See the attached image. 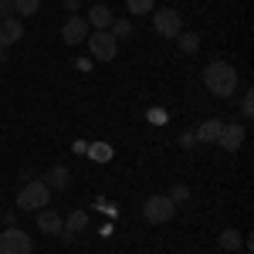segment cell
Returning <instances> with one entry per match:
<instances>
[{"label": "cell", "mask_w": 254, "mask_h": 254, "mask_svg": "<svg viewBox=\"0 0 254 254\" xmlns=\"http://www.w3.org/2000/svg\"><path fill=\"white\" fill-rule=\"evenodd\" d=\"M203 85H207V92H210V95L231 98L237 92L241 78H237L234 64H227V61H210V64L203 68Z\"/></svg>", "instance_id": "6da1fadb"}, {"label": "cell", "mask_w": 254, "mask_h": 254, "mask_svg": "<svg viewBox=\"0 0 254 254\" xmlns=\"http://www.w3.org/2000/svg\"><path fill=\"white\" fill-rule=\"evenodd\" d=\"M48 203H51V190H48L44 180H31V183L17 193V207L20 210H44Z\"/></svg>", "instance_id": "7a4b0ae2"}, {"label": "cell", "mask_w": 254, "mask_h": 254, "mask_svg": "<svg viewBox=\"0 0 254 254\" xmlns=\"http://www.w3.org/2000/svg\"><path fill=\"white\" fill-rule=\"evenodd\" d=\"M173 214H176V203L166 193H153L146 203H142V217H146L149 224H166Z\"/></svg>", "instance_id": "3957f363"}, {"label": "cell", "mask_w": 254, "mask_h": 254, "mask_svg": "<svg viewBox=\"0 0 254 254\" xmlns=\"http://www.w3.org/2000/svg\"><path fill=\"white\" fill-rule=\"evenodd\" d=\"M85 44H88V51H92V58H95V61H112L119 55V41L112 38L109 31H95V34H88Z\"/></svg>", "instance_id": "277c9868"}, {"label": "cell", "mask_w": 254, "mask_h": 254, "mask_svg": "<svg viewBox=\"0 0 254 254\" xmlns=\"http://www.w3.org/2000/svg\"><path fill=\"white\" fill-rule=\"evenodd\" d=\"M31 251H34V244L20 227H7L0 234V254H31Z\"/></svg>", "instance_id": "5b68a950"}, {"label": "cell", "mask_w": 254, "mask_h": 254, "mask_svg": "<svg viewBox=\"0 0 254 254\" xmlns=\"http://www.w3.org/2000/svg\"><path fill=\"white\" fill-rule=\"evenodd\" d=\"M153 27H156L159 38H176L180 31H183V24H180V14L170 10V7H163V10H153Z\"/></svg>", "instance_id": "8992f818"}, {"label": "cell", "mask_w": 254, "mask_h": 254, "mask_svg": "<svg viewBox=\"0 0 254 254\" xmlns=\"http://www.w3.org/2000/svg\"><path fill=\"white\" fill-rule=\"evenodd\" d=\"M85 38H88V20L85 17H75V14H71V17L61 24V41H64V44L75 48V44H81Z\"/></svg>", "instance_id": "52a82bcc"}, {"label": "cell", "mask_w": 254, "mask_h": 254, "mask_svg": "<svg viewBox=\"0 0 254 254\" xmlns=\"http://www.w3.org/2000/svg\"><path fill=\"white\" fill-rule=\"evenodd\" d=\"M217 142H220V149H224V153H237V149L244 146V126H237V122H231V126H220V136H217Z\"/></svg>", "instance_id": "ba28073f"}, {"label": "cell", "mask_w": 254, "mask_h": 254, "mask_svg": "<svg viewBox=\"0 0 254 254\" xmlns=\"http://www.w3.org/2000/svg\"><path fill=\"white\" fill-rule=\"evenodd\" d=\"M88 227V214L85 210H71V214L64 217V227H61V241H75Z\"/></svg>", "instance_id": "9c48e42d"}, {"label": "cell", "mask_w": 254, "mask_h": 254, "mask_svg": "<svg viewBox=\"0 0 254 254\" xmlns=\"http://www.w3.org/2000/svg\"><path fill=\"white\" fill-rule=\"evenodd\" d=\"M41 180L48 183L51 193H55V190H68V187H71V170H68V166H51Z\"/></svg>", "instance_id": "30bf717a"}, {"label": "cell", "mask_w": 254, "mask_h": 254, "mask_svg": "<svg viewBox=\"0 0 254 254\" xmlns=\"http://www.w3.org/2000/svg\"><path fill=\"white\" fill-rule=\"evenodd\" d=\"M24 38V24L17 17H3L0 20V48H7V44H17Z\"/></svg>", "instance_id": "8fae6325"}, {"label": "cell", "mask_w": 254, "mask_h": 254, "mask_svg": "<svg viewBox=\"0 0 254 254\" xmlns=\"http://www.w3.org/2000/svg\"><path fill=\"white\" fill-rule=\"evenodd\" d=\"M61 227H64V220H61L55 210H38V231H44V234H51V237H61Z\"/></svg>", "instance_id": "7c38bea8"}, {"label": "cell", "mask_w": 254, "mask_h": 254, "mask_svg": "<svg viewBox=\"0 0 254 254\" xmlns=\"http://www.w3.org/2000/svg\"><path fill=\"white\" fill-rule=\"evenodd\" d=\"M88 27H95V31H109V27H112V10H109V7H105V3H95V7H92V10H88Z\"/></svg>", "instance_id": "4fadbf2b"}, {"label": "cell", "mask_w": 254, "mask_h": 254, "mask_svg": "<svg viewBox=\"0 0 254 254\" xmlns=\"http://www.w3.org/2000/svg\"><path fill=\"white\" fill-rule=\"evenodd\" d=\"M220 126H224L220 119H207V122L196 129V139H200V142H217V136H220Z\"/></svg>", "instance_id": "5bb4252c"}, {"label": "cell", "mask_w": 254, "mask_h": 254, "mask_svg": "<svg viewBox=\"0 0 254 254\" xmlns=\"http://www.w3.org/2000/svg\"><path fill=\"white\" fill-rule=\"evenodd\" d=\"M176 41H180V51L183 55H196L200 51V34H193V31H180Z\"/></svg>", "instance_id": "9a60e30c"}, {"label": "cell", "mask_w": 254, "mask_h": 254, "mask_svg": "<svg viewBox=\"0 0 254 254\" xmlns=\"http://www.w3.org/2000/svg\"><path fill=\"white\" fill-rule=\"evenodd\" d=\"M41 10V0H14V14L17 17H34Z\"/></svg>", "instance_id": "2e32d148"}, {"label": "cell", "mask_w": 254, "mask_h": 254, "mask_svg": "<svg viewBox=\"0 0 254 254\" xmlns=\"http://www.w3.org/2000/svg\"><path fill=\"white\" fill-rule=\"evenodd\" d=\"M241 241H244V234H237V231H224V234H220V248H224L227 254H234L237 248H241Z\"/></svg>", "instance_id": "e0dca14e"}, {"label": "cell", "mask_w": 254, "mask_h": 254, "mask_svg": "<svg viewBox=\"0 0 254 254\" xmlns=\"http://www.w3.org/2000/svg\"><path fill=\"white\" fill-rule=\"evenodd\" d=\"M88 159H95V163H109V159H112V149H109L105 142H95V146H88Z\"/></svg>", "instance_id": "ac0fdd59"}, {"label": "cell", "mask_w": 254, "mask_h": 254, "mask_svg": "<svg viewBox=\"0 0 254 254\" xmlns=\"http://www.w3.org/2000/svg\"><path fill=\"white\" fill-rule=\"evenodd\" d=\"M109 34H112V38H129V34H132V24H129V20H112V27H109Z\"/></svg>", "instance_id": "d6986e66"}, {"label": "cell", "mask_w": 254, "mask_h": 254, "mask_svg": "<svg viewBox=\"0 0 254 254\" xmlns=\"http://www.w3.org/2000/svg\"><path fill=\"white\" fill-rule=\"evenodd\" d=\"M126 7H129V14H149L153 10V0H126Z\"/></svg>", "instance_id": "ffe728a7"}, {"label": "cell", "mask_w": 254, "mask_h": 254, "mask_svg": "<svg viewBox=\"0 0 254 254\" xmlns=\"http://www.w3.org/2000/svg\"><path fill=\"white\" fill-rule=\"evenodd\" d=\"M170 200H173V203H183V200H190V190H187V187H183V183H176L173 190H170Z\"/></svg>", "instance_id": "44dd1931"}, {"label": "cell", "mask_w": 254, "mask_h": 254, "mask_svg": "<svg viewBox=\"0 0 254 254\" xmlns=\"http://www.w3.org/2000/svg\"><path fill=\"white\" fill-rule=\"evenodd\" d=\"M241 112L251 119L254 116V92H244V98H241Z\"/></svg>", "instance_id": "7402d4cb"}, {"label": "cell", "mask_w": 254, "mask_h": 254, "mask_svg": "<svg viewBox=\"0 0 254 254\" xmlns=\"http://www.w3.org/2000/svg\"><path fill=\"white\" fill-rule=\"evenodd\" d=\"M3 17H17L14 14V0H0V20Z\"/></svg>", "instance_id": "603a6c76"}, {"label": "cell", "mask_w": 254, "mask_h": 254, "mask_svg": "<svg viewBox=\"0 0 254 254\" xmlns=\"http://www.w3.org/2000/svg\"><path fill=\"white\" fill-rule=\"evenodd\" d=\"M193 142H196L193 132H183V136H180V146H183V149H193Z\"/></svg>", "instance_id": "cb8c5ba5"}, {"label": "cell", "mask_w": 254, "mask_h": 254, "mask_svg": "<svg viewBox=\"0 0 254 254\" xmlns=\"http://www.w3.org/2000/svg\"><path fill=\"white\" fill-rule=\"evenodd\" d=\"M64 7H68V10L75 14V10H78V0H64Z\"/></svg>", "instance_id": "d4e9b609"}, {"label": "cell", "mask_w": 254, "mask_h": 254, "mask_svg": "<svg viewBox=\"0 0 254 254\" xmlns=\"http://www.w3.org/2000/svg\"><path fill=\"white\" fill-rule=\"evenodd\" d=\"M0 61H7V48H0Z\"/></svg>", "instance_id": "484cf974"}, {"label": "cell", "mask_w": 254, "mask_h": 254, "mask_svg": "<svg viewBox=\"0 0 254 254\" xmlns=\"http://www.w3.org/2000/svg\"><path fill=\"white\" fill-rule=\"evenodd\" d=\"M244 254H248V251H244Z\"/></svg>", "instance_id": "4316f807"}]
</instances>
